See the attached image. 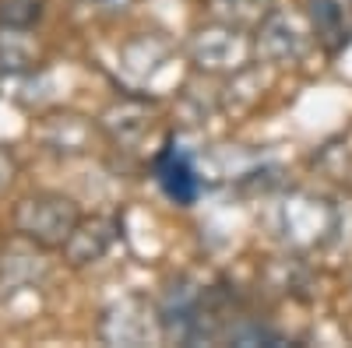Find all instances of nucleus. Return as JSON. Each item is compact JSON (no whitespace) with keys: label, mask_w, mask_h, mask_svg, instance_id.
<instances>
[{"label":"nucleus","mask_w":352,"mask_h":348,"mask_svg":"<svg viewBox=\"0 0 352 348\" xmlns=\"http://www.w3.org/2000/svg\"><path fill=\"white\" fill-rule=\"evenodd\" d=\"M159 180H162V187L169 190V197L184 200V205H190L194 194H197V183H194V176H190L187 162L176 155V152H166V155L159 159Z\"/></svg>","instance_id":"obj_1"}]
</instances>
